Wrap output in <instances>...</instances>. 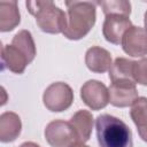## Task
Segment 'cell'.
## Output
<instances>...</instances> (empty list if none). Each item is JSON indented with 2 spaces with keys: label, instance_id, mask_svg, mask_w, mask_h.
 Returning <instances> with one entry per match:
<instances>
[{
  "label": "cell",
  "instance_id": "6da1fadb",
  "mask_svg": "<svg viewBox=\"0 0 147 147\" xmlns=\"http://www.w3.org/2000/svg\"><path fill=\"white\" fill-rule=\"evenodd\" d=\"M37 55V48L30 31L21 30L11 39V42L1 48V62L3 68L21 75Z\"/></svg>",
  "mask_w": 147,
  "mask_h": 147
},
{
  "label": "cell",
  "instance_id": "7a4b0ae2",
  "mask_svg": "<svg viewBox=\"0 0 147 147\" xmlns=\"http://www.w3.org/2000/svg\"><path fill=\"white\" fill-rule=\"evenodd\" d=\"M96 2L65 1L67 26L63 36L69 40L84 38L94 26L96 21Z\"/></svg>",
  "mask_w": 147,
  "mask_h": 147
},
{
  "label": "cell",
  "instance_id": "3957f363",
  "mask_svg": "<svg viewBox=\"0 0 147 147\" xmlns=\"http://www.w3.org/2000/svg\"><path fill=\"white\" fill-rule=\"evenodd\" d=\"M95 131L100 147H133L132 132L118 117L99 115L95 119Z\"/></svg>",
  "mask_w": 147,
  "mask_h": 147
},
{
  "label": "cell",
  "instance_id": "277c9868",
  "mask_svg": "<svg viewBox=\"0 0 147 147\" xmlns=\"http://www.w3.org/2000/svg\"><path fill=\"white\" fill-rule=\"evenodd\" d=\"M25 6L31 15L34 16L38 28L49 34L63 33L67 26V13L49 0L26 1Z\"/></svg>",
  "mask_w": 147,
  "mask_h": 147
},
{
  "label": "cell",
  "instance_id": "5b68a950",
  "mask_svg": "<svg viewBox=\"0 0 147 147\" xmlns=\"http://www.w3.org/2000/svg\"><path fill=\"white\" fill-rule=\"evenodd\" d=\"M44 106L53 113H61L69 109L74 102L72 88L63 82L52 83L42 94Z\"/></svg>",
  "mask_w": 147,
  "mask_h": 147
},
{
  "label": "cell",
  "instance_id": "8992f818",
  "mask_svg": "<svg viewBox=\"0 0 147 147\" xmlns=\"http://www.w3.org/2000/svg\"><path fill=\"white\" fill-rule=\"evenodd\" d=\"M44 136L51 147H71L78 142L71 124L62 119L49 122L45 127Z\"/></svg>",
  "mask_w": 147,
  "mask_h": 147
},
{
  "label": "cell",
  "instance_id": "52a82bcc",
  "mask_svg": "<svg viewBox=\"0 0 147 147\" xmlns=\"http://www.w3.org/2000/svg\"><path fill=\"white\" fill-rule=\"evenodd\" d=\"M80 99L90 109L101 110L109 103V91L103 83L90 79L80 87Z\"/></svg>",
  "mask_w": 147,
  "mask_h": 147
},
{
  "label": "cell",
  "instance_id": "ba28073f",
  "mask_svg": "<svg viewBox=\"0 0 147 147\" xmlns=\"http://www.w3.org/2000/svg\"><path fill=\"white\" fill-rule=\"evenodd\" d=\"M109 102L117 108L130 107L139 98L136 83L130 79L111 82L109 88Z\"/></svg>",
  "mask_w": 147,
  "mask_h": 147
},
{
  "label": "cell",
  "instance_id": "9c48e42d",
  "mask_svg": "<svg viewBox=\"0 0 147 147\" xmlns=\"http://www.w3.org/2000/svg\"><path fill=\"white\" fill-rule=\"evenodd\" d=\"M124 53L132 57H144L147 55V31L145 28L132 25L122 38Z\"/></svg>",
  "mask_w": 147,
  "mask_h": 147
},
{
  "label": "cell",
  "instance_id": "30bf717a",
  "mask_svg": "<svg viewBox=\"0 0 147 147\" xmlns=\"http://www.w3.org/2000/svg\"><path fill=\"white\" fill-rule=\"evenodd\" d=\"M130 16L121 14H110L105 17L102 24V34L105 39L114 45H121L124 33L132 26Z\"/></svg>",
  "mask_w": 147,
  "mask_h": 147
},
{
  "label": "cell",
  "instance_id": "8fae6325",
  "mask_svg": "<svg viewBox=\"0 0 147 147\" xmlns=\"http://www.w3.org/2000/svg\"><path fill=\"white\" fill-rule=\"evenodd\" d=\"M85 64L87 69L95 74L108 71L113 64L110 53L100 46H92L85 53Z\"/></svg>",
  "mask_w": 147,
  "mask_h": 147
},
{
  "label": "cell",
  "instance_id": "7c38bea8",
  "mask_svg": "<svg viewBox=\"0 0 147 147\" xmlns=\"http://www.w3.org/2000/svg\"><path fill=\"white\" fill-rule=\"evenodd\" d=\"M22 131L20 116L14 111H5L0 115V141L13 142Z\"/></svg>",
  "mask_w": 147,
  "mask_h": 147
},
{
  "label": "cell",
  "instance_id": "4fadbf2b",
  "mask_svg": "<svg viewBox=\"0 0 147 147\" xmlns=\"http://www.w3.org/2000/svg\"><path fill=\"white\" fill-rule=\"evenodd\" d=\"M69 123L71 124V126L75 130V133L77 136L78 142H86L90 140L91 134H92V130H93V124H94V119L92 114L88 110L85 109H80L78 111H76Z\"/></svg>",
  "mask_w": 147,
  "mask_h": 147
},
{
  "label": "cell",
  "instance_id": "5bb4252c",
  "mask_svg": "<svg viewBox=\"0 0 147 147\" xmlns=\"http://www.w3.org/2000/svg\"><path fill=\"white\" fill-rule=\"evenodd\" d=\"M21 22V14L17 1H1L0 2V31H13Z\"/></svg>",
  "mask_w": 147,
  "mask_h": 147
},
{
  "label": "cell",
  "instance_id": "9a60e30c",
  "mask_svg": "<svg viewBox=\"0 0 147 147\" xmlns=\"http://www.w3.org/2000/svg\"><path fill=\"white\" fill-rule=\"evenodd\" d=\"M130 116L141 140L147 142V96H139L131 106Z\"/></svg>",
  "mask_w": 147,
  "mask_h": 147
},
{
  "label": "cell",
  "instance_id": "2e32d148",
  "mask_svg": "<svg viewBox=\"0 0 147 147\" xmlns=\"http://www.w3.org/2000/svg\"><path fill=\"white\" fill-rule=\"evenodd\" d=\"M133 62L134 61L129 60L126 57H116L109 69V79L111 82L121 80V79L133 80L132 77Z\"/></svg>",
  "mask_w": 147,
  "mask_h": 147
},
{
  "label": "cell",
  "instance_id": "e0dca14e",
  "mask_svg": "<svg viewBox=\"0 0 147 147\" xmlns=\"http://www.w3.org/2000/svg\"><path fill=\"white\" fill-rule=\"evenodd\" d=\"M105 16L110 15V14H121V15H126L130 16L131 14V2L127 0H102L96 2Z\"/></svg>",
  "mask_w": 147,
  "mask_h": 147
},
{
  "label": "cell",
  "instance_id": "ac0fdd59",
  "mask_svg": "<svg viewBox=\"0 0 147 147\" xmlns=\"http://www.w3.org/2000/svg\"><path fill=\"white\" fill-rule=\"evenodd\" d=\"M132 77L136 84L147 86V57H142L133 62Z\"/></svg>",
  "mask_w": 147,
  "mask_h": 147
},
{
  "label": "cell",
  "instance_id": "d6986e66",
  "mask_svg": "<svg viewBox=\"0 0 147 147\" xmlns=\"http://www.w3.org/2000/svg\"><path fill=\"white\" fill-rule=\"evenodd\" d=\"M18 147H40L38 144L33 142V141H25L23 144H21Z\"/></svg>",
  "mask_w": 147,
  "mask_h": 147
},
{
  "label": "cell",
  "instance_id": "ffe728a7",
  "mask_svg": "<svg viewBox=\"0 0 147 147\" xmlns=\"http://www.w3.org/2000/svg\"><path fill=\"white\" fill-rule=\"evenodd\" d=\"M71 147H90V146L85 145L84 142H76V144H75V145H72Z\"/></svg>",
  "mask_w": 147,
  "mask_h": 147
},
{
  "label": "cell",
  "instance_id": "44dd1931",
  "mask_svg": "<svg viewBox=\"0 0 147 147\" xmlns=\"http://www.w3.org/2000/svg\"><path fill=\"white\" fill-rule=\"evenodd\" d=\"M144 25H145V30L147 31V10H146V13L144 15Z\"/></svg>",
  "mask_w": 147,
  "mask_h": 147
}]
</instances>
